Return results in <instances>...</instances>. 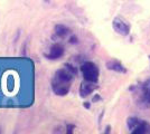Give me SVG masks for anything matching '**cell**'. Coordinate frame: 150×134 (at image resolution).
<instances>
[{
    "instance_id": "1",
    "label": "cell",
    "mask_w": 150,
    "mask_h": 134,
    "mask_svg": "<svg viewBox=\"0 0 150 134\" xmlns=\"http://www.w3.org/2000/svg\"><path fill=\"white\" fill-rule=\"evenodd\" d=\"M73 75H75L72 70H69L66 66L65 68L58 69L55 73L52 81V88L56 95L64 96L69 92L71 84L73 79Z\"/></svg>"
},
{
    "instance_id": "2",
    "label": "cell",
    "mask_w": 150,
    "mask_h": 134,
    "mask_svg": "<svg viewBox=\"0 0 150 134\" xmlns=\"http://www.w3.org/2000/svg\"><path fill=\"white\" fill-rule=\"evenodd\" d=\"M81 70L85 81L96 83L99 79V68L92 62H85L81 66Z\"/></svg>"
},
{
    "instance_id": "3",
    "label": "cell",
    "mask_w": 150,
    "mask_h": 134,
    "mask_svg": "<svg viewBox=\"0 0 150 134\" xmlns=\"http://www.w3.org/2000/svg\"><path fill=\"white\" fill-rule=\"evenodd\" d=\"M112 26L114 30L122 36H127L130 32V25L121 17H115L112 21Z\"/></svg>"
},
{
    "instance_id": "4",
    "label": "cell",
    "mask_w": 150,
    "mask_h": 134,
    "mask_svg": "<svg viewBox=\"0 0 150 134\" xmlns=\"http://www.w3.org/2000/svg\"><path fill=\"white\" fill-rule=\"evenodd\" d=\"M141 104L150 107V78L141 85Z\"/></svg>"
},
{
    "instance_id": "5",
    "label": "cell",
    "mask_w": 150,
    "mask_h": 134,
    "mask_svg": "<svg viewBox=\"0 0 150 134\" xmlns=\"http://www.w3.org/2000/svg\"><path fill=\"white\" fill-rule=\"evenodd\" d=\"M64 55V47L59 44H55L50 47V54L45 55L48 59H59Z\"/></svg>"
},
{
    "instance_id": "6",
    "label": "cell",
    "mask_w": 150,
    "mask_h": 134,
    "mask_svg": "<svg viewBox=\"0 0 150 134\" xmlns=\"http://www.w3.org/2000/svg\"><path fill=\"white\" fill-rule=\"evenodd\" d=\"M95 83H92V82H88V81H85L81 84V87H80V93H81L82 97H86L88 95H90L94 89H95Z\"/></svg>"
},
{
    "instance_id": "7",
    "label": "cell",
    "mask_w": 150,
    "mask_h": 134,
    "mask_svg": "<svg viewBox=\"0 0 150 134\" xmlns=\"http://www.w3.org/2000/svg\"><path fill=\"white\" fill-rule=\"evenodd\" d=\"M133 134H148L150 133V124L146 121H140L136 128L131 131Z\"/></svg>"
},
{
    "instance_id": "8",
    "label": "cell",
    "mask_w": 150,
    "mask_h": 134,
    "mask_svg": "<svg viewBox=\"0 0 150 134\" xmlns=\"http://www.w3.org/2000/svg\"><path fill=\"white\" fill-rule=\"evenodd\" d=\"M106 68L110 70H114V72H118V73H125L127 70L123 67V65L121 64L118 60H110L106 63Z\"/></svg>"
},
{
    "instance_id": "9",
    "label": "cell",
    "mask_w": 150,
    "mask_h": 134,
    "mask_svg": "<svg viewBox=\"0 0 150 134\" xmlns=\"http://www.w3.org/2000/svg\"><path fill=\"white\" fill-rule=\"evenodd\" d=\"M55 34L59 38H65L69 34V29L64 25H57L55 26Z\"/></svg>"
},
{
    "instance_id": "10",
    "label": "cell",
    "mask_w": 150,
    "mask_h": 134,
    "mask_svg": "<svg viewBox=\"0 0 150 134\" xmlns=\"http://www.w3.org/2000/svg\"><path fill=\"white\" fill-rule=\"evenodd\" d=\"M139 122H140V120H138V119H136V117L129 119V120H128V128H129V130L132 131V130L139 124Z\"/></svg>"
},
{
    "instance_id": "11",
    "label": "cell",
    "mask_w": 150,
    "mask_h": 134,
    "mask_svg": "<svg viewBox=\"0 0 150 134\" xmlns=\"http://www.w3.org/2000/svg\"><path fill=\"white\" fill-rule=\"evenodd\" d=\"M72 128H74L73 125H67V132H69V133H72V131H73Z\"/></svg>"
},
{
    "instance_id": "12",
    "label": "cell",
    "mask_w": 150,
    "mask_h": 134,
    "mask_svg": "<svg viewBox=\"0 0 150 134\" xmlns=\"http://www.w3.org/2000/svg\"><path fill=\"white\" fill-rule=\"evenodd\" d=\"M84 106H85V107H88H88H90V105H88V104H86V103L84 104Z\"/></svg>"
}]
</instances>
